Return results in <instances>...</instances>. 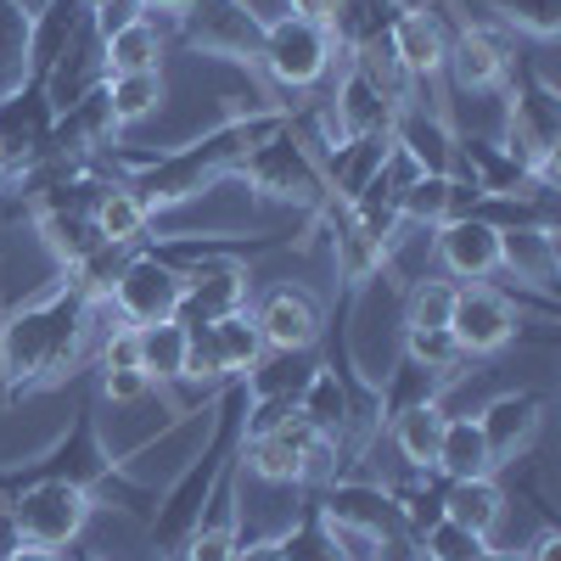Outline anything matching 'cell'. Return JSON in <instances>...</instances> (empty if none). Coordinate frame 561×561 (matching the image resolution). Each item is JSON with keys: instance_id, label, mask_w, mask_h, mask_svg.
<instances>
[{"instance_id": "1", "label": "cell", "mask_w": 561, "mask_h": 561, "mask_svg": "<svg viewBox=\"0 0 561 561\" xmlns=\"http://www.w3.org/2000/svg\"><path fill=\"white\" fill-rule=\"evenodd\" d=\"M287 102H248V107H230L214 129L192 135V140H180V147L169 152H124L113 147L107 152V169L129 185V192L147 203V214H174L185 203H197L208 197L219 180L237 174V163L259 147V140H270L280 124H287Z\"/></svg>"}, {"instance_id": "2", "label": "cell", "mask_w": 561, "mask_h": 561, "mask_svg": "<svg viewBox=\"0 0 561 561\" xmlns=\"http://www.w3.org/2000/svg\"><path fill=\"white\" fill-rule=\"evenodd\" d=\"M102 304H90L68 270H57L51 287L34 293L28 304L0 309V404L73 382L90 348V314Z\"/></svg>"}, {"instance_id": "3", "label": "cell", "mask_w": 561, "mask_h": 561, "mask_svg": "<svg viewBox=\"0 0 561 561\" xmlns=\"http://www.w3.org/2000/svg\"><path fill=\"white\" fill-rule=\"evenodd\" d=\"M242 427H248V388L242 382H225L214 393V404H208V444L185 460V472L158 494L152 517H147V539H152L158 561H174L185 550V539L197 534L214 483L242 460Z\"/></svg>"}, {"instance_id": "4", "label": "cell", "mask_w": 561, "mask_h": 561, "mask_svg": "<svg viewBox=\"0 0 561 561\" xmlns=\"http://www.w3.org/2000/svg\"><path fill=\"white\" fill-rule=\"evenodd\" d=\"M96 388H84L79 393V410H73V421L62 427V438L45 449V455H34V460H23V466H12V472H0V500H7L18 483H34V478H51V483H73V489H84L90 500H113V505H124V511H135V517H152V505H158V494L147 489V483H135L129 472H124V460L102 444V415H96Z\"/></svg>"}, {"instance_id": "5", "label": "cell", "mask_w": 561, "mask_h": 561, "mask_svg": "<svg viewBox=\"0 0 561 561\" xmlns=\"http://www.w3.org/2000/svg\"><path fill=\"white\" fill-rule=\"evenodd\" d=\"M237 180H248L259 197H270V203H287V208H298L304 214V225L332 203L337 192H332V180H325V169H320V152H314V135L287 113V124H280L270 140H259V147L237 163Z\"/></svg>"}, {"instance_id": "6", "label": "cell", "mask_w": 561, "mask_h": 561, "mask_svg": "<svg viewBox=\"0 0 561 561\" xmlns=\"http://www.w3.org/2000/svg\"><path fill=\"white\" fill-rule=\"evenodd\" d=\"M500 147L528 169L534 185L556 192V158H561V96L534 68H511L505 79V129Z\"/></svg>"}, {"instance_id": "7", "label": "cell", "mask_w": 561, "mask_h": 561, "mask_svg": "<svg viewBox=\"0 0 561 561\" xmlns=\"http://www.w3.org/2000/svg\"><path fill=\"white\" fill-rule=\"evenodd\" d=\"M242 472H253L259 483L309 489V483H332L343 472V455H337L332 438L314 433L309 421L293 410L287 421H275V427L242 438Z\"/></svg>"}, {"instance_id": "8", "label": "cell", "mask_w": 561, "mask_h": 561, "mask_svg": "<svg viewBox=\"0 0 561 561\" xmlns=\"http://www.w3.org/2000/svg\"><path fill=\"white\" fill-rule=\"evenodd\" d=\"M343 57V45L332 28L304 23V18H275L264 28V51H259V79H270L280 96H309L320 79H332Z\"/></svg>"}, {"instance_id": "9", "label": "cell", "mask_w": 561, "mask_h": 561, "mask_svg": "<svg viewBox=\"0 0 561 561\" xmlns=\"http://www.w3.org/2000/svg\"><path fill=\"white\" fill-rule=\"evenodd\" d=\"M264 28H270V18L253 7V0H192V12L180 18V45L192 57L259 73Z\"/></svg>"}, {"instance_id": "10", "label": "cell", "mask_w": 561, "mask_h": 561, "mask_svg": "<svg viewBox=\"0 0 561 561\" xmlns=\"http://www.w3.org/2000/svg\"><path fill=\"white\" fill-rule=\"evenodd\" d=\"M7 523L23 545H45V550H68L79 545L90 511H96V500H90L84 489L73 483H51V478H34V483H18L7 500Z\"/></svg>"}, {"instance_id": "11", "label": "cell", "mask_w": 561, "mask_h": 561, "mask_svg": "<svg viewBox=\"0 0 561 561\" xmlns=\"http://www.w3.org/2000/svg\"><path fill=\"white\" fill-rule=\"evenodd\" d=\"M449 337L466 359H489L505 343L523 337V298L511 304V293L489 287V280H455L449 304Z\"/></svg>"}, {"instance_id": "12", "label": "cell", "mask_w": 561, "mask_h": 561, "mask_svg": "<svg viewBox=\"0 0 561 561\" xmlns=\"http://www.w3.org/2000/svg\"><path fill=\"white\" fill-rule=\"evenodd\" d=\"M393 113H399L393 96L343 51V79L332 90V107H325V129L314 135V152H332L343 140H365V135H393Z\"/></svg>"}, {"instance_id": "13", "label": "cell", "mask_w": 561, "mask_h": 561, "mask_svg": "<svg viewBox=\"0 0 561 561\" xmlns=\"http://www.w3.org/2000/svg\"><path fill=\"white\" fill-rule=\"evenodd\" d=\"M51 129H57V113H51V102H45L39 79H23L18 90L0 96V163H7L12 185L45 163V152H51Z\"/></svg>"}, {"instance_id": "14", "label": "cell", "mask_w": 561, "mask_h": 561, "mask_svg": "<svg viewBox=\"0 0 561 561\" xmlns=\"http://www.w3.org/2000/svg\"><path fill=\"white\" fill-rule=\"evenodd\" d=\"M180 293H185V275L174 264H163L152 248H135L107 293V309L124 325H163V320H174Z\"/></svg>"}, {"instance_id": "15", "label": "cell", "mask_w": 561, "mask_h": 561, "mask_svg": "<svg viewBox=\"0 0 561 561\" xmlns=\"http://www.w3.org/2000/svg\"><path fill=\"white\" fill-rule=\"evenodd\" d=\"M382 34H388V51L393 62L404 68V79L421 90L444 79V51H449V23L438 7L427 0H399V7L382 18Z\"/></svg>"}, {"instance_id": "16", "label": "cell", "mask_w": 561, "mask_h": 561, "mask_svg": "<svg viewBox=\"0 0 561 561\" xmlns=\"http://www.w3.org/2000/svg\"><path fill=\"white\" fill-rule=\"evenodd\" d=\"M478 427H483V444H489V455H494V472H505V466L528 460V449L539 444L545 393H534V388L494 393V399L478 410Z\"/></svg>"}, {"instance_id": "17", "label": "cell", "mask_w": 561, "mask_h": 561, "mask_svg": "<svg viewBox=\"0 0 561 561\" xmlns=\"http://www.w3.org/2000/svg\"><path fill=\"white\" fill-rule=\"evenodd\" d=\"M185 275V293L174 309V325H214L219 314H237L248 309V264L242 259H197Z\"/></svg>"}, {"instance_id": "18", "label": "cell", "mask_w": 561, "mask_h": 561, "mask_svg": "<svg viewBox=\"0 0 561 561\" xmlns=\"http://www.w3.org/2000/svg\"><path fill=\"white\" fill-rule=\"evenodd\" d=\"M500 275H511L523 293L539 298V309L556 314V275H561L556 225H511V230H500Z\"/></svg>"}, {"instance_id": "19", "label": "cell", "mask_w": 561, "mask_h": 561, "mask_svg": "<svg viewBox=\"0 0 561 561\" xmlns=\"http://www.w3.org/2000/svg\"><path fill=\"white\" fill-rule=\"evenodd\" d=\"M433 259L449 280H494L500 275V230L478 214H449L433 225Z\"/></svg>"}, {"instance_id": "20", "label": "cell", "mask_w": 561, "mask_h": 561, "mask_svg": "<svg viewBox=\"0 0 561 561\" xmlns=\"http://www.w3.org/2000/svg\"><path fill=\"white\" fill-rule=\"evenodd\" d=\"M444 79H449V90H460V96H494V90H505V79H511V57L489 28L455 23L449 51H444Z\"/></svg>"}, {"instance_id": "21", "label": "cell", "mask_w": 561, "mask_h": 561, "mask_svg": "<svg viewBox=\"0 0 561 561\" xmlns=\"http://www.w3.org/2000/svg\"><path fill=\"white\" fill-rule=\"evenodd\" d=\"M253 325L264 348H287V354H314L325 337V314L304 287H270L264 304L253 309Z\"/></svg>"}, {"instance_id": "22", "label": "cell", "mask_w": 561, "mask_h": 561, "mask_svg": "<svg viewBox=\"0 0 561 561\" xmlns=\"http://www.w3.org/2000/svg\"><path fill=\"white\" fill-rule=\"evenodd\" d=\"M39 84H45V102H51V113H68V107H79L84 96H96V90L107 84V62H102V18L68 45V51L57 57V68L45 73Z\"/></svg>"}, {"instance_id": "23", "label": "cell", "mask_w": 561, "mask_h": 561, "mask_svg": "<svg viewBox=\"0 0 561 561\" xmlns=\"http://www.w3.org/2000/svg\"><path fill=\"white\" fill-rule=\"evenodd\" d=\"M163 57H169V39L158 28V18H118V23H102V62L107 73H163Z\"/></svg>"}, {"instance_id": "24", "label": "cell", "mask_w": 561, "mask_h": 561, "mask_svg": "<svg viewBox=\"0 0 561 561\" xmlns=\"http://www.w3.org/2000/svg\"><path fill=\"white\" fill-rule=\"evenodd\" d=\"M438 511H444V523L478 534V539H494L505 517V489L500 478H455V483L438 478Z\"/></svg>"}, {"instance_id": "25", "label": "cell", "mask_w": 561, "mask_h": 561, "mask_svg": "<svg viewBox=\"0 0 561 561\" xmlns=\"http://www.w3.org/2000/svg\"><path fill=\"white\" fill-rule=\"evenodd\" d=\"M444 388H449V377L415 365L410 354H393V365L377 377V433L388 427L393 415L415 410V404H444Z\"/></svg>"}, {"instance_id": "26", "label": "cell", "mask_w": 561, "mask_h": 561, "mask_svg": "<svg viewBox=\"0 0 561 561\" xmlns=\"http://www.w3.org/2000/svg\"><path fill=\"white\" fill-rule=\"evenodd\" d=\"M96 23V12L84 7V0H51L39 18H34V28H28V79H45L57 68V57L68 51V45Z\"/></svg>"}, {"instance_id": "27", "label": "cell", "mask_w": 561, "mask_h": 561, "mask_svg": "<svg viewBox=\"0 0 561 561\" xmlns=\"http://www.w3.org/2000/svg\"><path fill=\"white\" fill-rule=\"evenodd\" d=\"M433 478H444V483H455V478H500V472H494V455H489V444H483L478 415H449V421H444Z\"/></svg>"}, {"instance_id": "28", "label": "cell", "mask_w": 561, "mask_h": 561, "mask_svg": "<svg viewBox=\"0 0 561 561\" xmlns=\"http://www.w3.org/2000/svg\"><path fill=\"white\" fill-rule=\"evenodd\" d=\"M444 421H449V410H444V404H415V410H404V415H393V421H388L382 438L404 455L410 472H433V460H438V438H444Z\"/></svg>"}, {"instance_id": "29", "label": "cell", "mask_w": 561, "mask_h": 561, "mask_svg": "<svg viewBox=\"0 0 561 561\" xmlns=\"http://www.w3.org/2000/svg\"><path fill=\"white\" fill-rule=\"evenodd\" d=\"M28 219H34V230H39L45 253L57 259V270H73V264H84L90 253L102 248V230H96V219H90V214L45 208V214H28Z\"/></svg>"}, {"instance_id": "30", "label": "cell", "mask_w": 561, "mask_h": 561, "mask_svg": "<svg viewBox=\"0 0 561 561\" xmlns=\"http://www.w3.org/2000/svg\"><path fill=\"white\" fill-rule=\"evenodd\" d=\"M102 102H107L113 129H129V124L152 118V113L169 102V79H163V73H107Z\"/></svg>"}, {"instance_id": "31", "label": "cell", "mask_w": 561, "mask_h": 561, "mask_svg": "<svg viewBox=\"0 0 561 561\" xmlns=\"http://www.w3.org/2000/svg\"><path fill=\"white\" fill-rule=\"evenodd\" d=\"M460 208H466V197H460V185L449 174H415L399 192V225L404 230H433Z\"/></svg>"}, {"instance_id": "32", "label": "cell", "mask_w": 561, "mask_h": 561, "mask_svg": "<svg viewBox=\"0 0 561 561\" xmlns=\"http://www.w3.org/2000/svg\"><path fill=\"white\" fill-rule=\"evenodd\" d=\"M90 219H96L102 242H113V248H147V237H152V214H147V203H140L124 180L107 185V197L96 203Z\"/></svg>"}, {"instance_id": "33", "label": "cell", "mask_w": 561, "mask_h": 561, "mask_svg": "<svg viewBox=\"0 0 561 561\" xmlns=\"http://www.w3.org/2000/svg\"><path fill=\"white\" fill-rule=\"evenodd\" d=\"M140 332V370L152 377L158 393H174L185 382V325L163 320V325H135Z\"/></svg>"}, {"instance_id": "34", "label": "cell", "mask_w": 561, "mask_h": 561, "mask_svg": "<svg viewBox=\"0 0 561 561\" xmlns=\"http://www.w3.org/2000/svg\"><path fill=\"white\" fill-rule=\"evenodd\" d=\"M214 348H219V365H225V377L237 382V377H248V370L259 365V354H264V337H259V325H253V309H237V314H219L214 325Z\"/></svg>"}, {"instance_id": "35", "label": "cell", "mask_w": 561, "mask_h": 561, "mask_svg": "<svg viewBox=\"0 0 561 561\" xmlns=\"http://www.w3.org/2000/svg\"><path fill=\"white\" fill-rule=\"evenodd\" d=\"M449 304H455V280L438 275H415L399 293V332H421V325H449Z\"/></svg>"}, {"instance_id": "36", "label": "cell", "mask_w": 561, "mask_h": 561, "mask_svg": "<svg viewBox=\"0 0 561 561\" xmlns=\"http://www.w3.org/2000/svg\"><path fill=\"white\" fill-rule=\"evenodd\" d=\"M275 539H280V550H287V561H348L343 556V539L332 534V523L320 517L314 500L304 505V517L293 528H280Z\"/></svg>"}, {"instance_id": "37", "label": "cell", "mask_w": 561, "mask_h": 561, "mask_svg": "<svg viewBox=\"0 0 561 561\" xmlns=\"http://www.w3.org/2000/svg\"><path fill=\"white\" fill-rule=\"evenodd\" d=\"M28 28H34V18L18 0H0V96L28 79Z\"/></svg>"}, {"instance_id": "38", "label": "cell", "mask_w": 561, "mask_h": 561, "mask_svg": "<svg viewBox=\"0 0 561 561\" xmlns=\"http://www.w3.org/2000/svg\"><path fill=\"white\" fill-rule=\"evenodd\" d=\"M466 7H483L494 23L523 28L534 39H556L561 34V0H466Z\"/></svg>"}, {"instance_id": "39", "label": "cell", "mask_w": 561, "mask_h": 561, "mask_svg": "<svg viewBox=\"0 0 561 561\" xmlns=\"http://www.w3.org/2000/svg\"><path fill=\"white\" fill-rule=\"evenodd\" d=\"M399 354H410L415 365H427V370H438V377H460V365H466V354L455 348V337H449V325H421V332H399Z\"/></svg>"}, {"instance_id": "40", "label": "cell", "mask_w": 561, "mask_h": 561, "mask_svg": "<svg viewBox=\"0 0 561 561\" xmlns=\"http://www.w3.org/2000/svg\"><path fill=\"white\" fill-rule=\"evenodd\" d=\"M90 388H96V399H113V404H140L147 393H158L147 370H96Z\"/></svg>"}, {"instance_id": "41", "label": "cell", "mask_w": 561, "mask_h": 561, "mask_svg": "<svg viewBox=\"0 0 561 561\" xmlns=\"http://www.w3.org/2000/svg\"><path fill=\"white\" fill-rule=\"evenodd\" d=\"M96 370H140V332L135 325H113L107 332V343H102V365Z\"/></svg>"}, {"instance_id": "42", "label": "cell", "mask_w": 561, "mask_h": 561, "mask_svg": "<svg viewBox=\"0 0 561 561\" xmlns=\"http://www.w3.org/2000/svg\"><path fill=\"white\" fill-rule=\"evenodd\" d=\"M348 7H354V0H287V12H293V18L320 23V28H332V34H337V23L348 18Z\"/></svg>"}, {"instance_id": "43", "label": "cell", "mask_w": 561, "mask_h": 561, "mask_svg": "<svg viewBox=\"0 0 561 561\" xmlns=\"http://www.w3.org/2000/svg\"><path fill=\"white\" fill-rule=\"evenodd\" d=\"M230 561H287V550H280L275 534H242L237 539V556Z\"/></svg>"}, {"instance_id": "44", "label": "cell", "mask_w": 561, "mask_h": 561, "mask_svg": "<svg viewBox=\"0 0 561 561\" xmlns=\"http://www.w3.org/2000/svg\"><path fill=\"white\" fill-rule=\"evenodd\" d=\"M135 12L140 18H185V12H192V0H135Z\"/></svg>"}, {"instance_id": "45", "label": "cell", "mask_w": 561, "mask_h": 561, "mask_svg": "<svg viewBox=\"0 0 561 561\" xmlns=\"http://www.w3.org/2000/svg\"><path fill=\"white\" fill-rule=\"evenodd\" d=\"M0 561H68V550H45V545H12V550H0Z\"/></svg>"}, {"instance_id": "46", "label": "cell", "mask_w": 561, "mask_h": 561, "mask_svg": "<svg viewBox=\"0 0 561 561\" xmlns=\"http://www.w3.org/2000/svg\"><path fill=\"white\" fill-rule=\"evenodd\" d=\"M523 561H561V534H556V528H545V534L523 550Z\"/></svg>"}, {"instance_id": "47", "label": "cell", "mask_w": 561, "mask_h": 561, "mask_svg": "<svg viewBox=\"0 0 561 561\" xmlns=\"http://www.w3.org/2000/svg\"><path fill=\"white\" fill-rule=\"evenodd\" d=\"M472 561H523V556H511V550H494V545H483Z\"/></svg>"}, {"instance_id": "48", "label": "cell", "mask_w": 561, "mask_h": 561, "mask_svg": "<svg viewBox=\"0 0 561 561\" xmlns=\"http://www.w3.org/2000/svg\"><path fill=\"white\" fill-rule=\"evenodd\" d=\"M68 561H102L96 550H84V545H68Z\"/></svg>"}, {"instance_id": "49", "label": "cell", "mask_w": 561, "mask_h": 561, "mask_svg": "<svg viewBox=\"0 0 561 561\" xmlns=\"http://www.w3.org/2000/svg\"><path fill=\"white\" fill-rule=\"evenodd\" d=\"M84 7H90V12H96V18H107V12L118 7V0H84Z\"/></svg>"}, {"instance_id": "50", "label": "cell", "mask_w": 561, "mask_h": 561, "mask_svg": "<svg viewBox=\"0 0 561 561\" xmlns=\"http://www.w3.org/2000/svg\"><path fill=\"white\" fill-rule=\"evenodd\" d=\"M18 7H23V12H28V18H39V12H45V7H51V0H18Z\"/></svg>"}, {"instance_id": "51", "label": "cell", "mask_w": 561, "mask_h": 561, "mask_svg": "<svg viewBox=\"0 0 561 561\" xmlns=\"http://www.w3.org/2000/svg\"><path fill=\"white\" fill-rule=\"evenodd\" d=\"M0 180H7V163H0Z\"/></svg>"}]
</instances>
